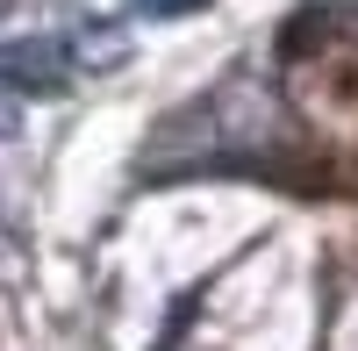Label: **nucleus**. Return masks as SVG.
<instances>
[{"label":"nucleus","instance_id":"obj_2","mask_svg":"<svg viewBox=\"0 0 358 351\" xmlns=\"http://www.w3.org/2000/svg\"><path fill=\"white\" fill-rule=\"evenodd\" d=\"M208 0H129L136 22H179V15H201Z\"/></svg>","mask_w":358,"mask_h":351},{"label":"nucleus","instance_id":"obj_1","mask_svg":"<svg viewBox=\"0 0 358 351\" xmlns=\"http://www.w3.org/2000/svg\"><path fill=\"white\" fill-rule=\"evenodd\" d=\"M72 43L65 36H15L0 43V86L8 94H65L72 86Z\"/></svg>","mask_w":358,"mask_h":351},{"label":"nucleus","instance_id":"obj_3","mask_svg":"<svg viewBox=\"0 0 358 351\" xmlns=\"http://www.w3.org/2000/svg\"><path fill=\"white\" fill-rule=\"evenodd\" d=\"M15 129H22V94L0 86V136H15Z\"/></svg>","mask_w":358,"mask_h":351},{"label":"nucleus","instance_id":"obj_4","mask_svg":"<svg viewBox=\"0 0 358 351\" xmlns=\"http://www.w3.org/2000/svg\"><path fill=\"white\" fill-rule=\"evenodd\" d=\"M0 8H8V0H0Z\"/></svg>","mask_w":358,"mask_h":351}]
</instances>
